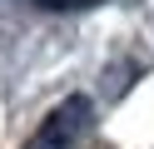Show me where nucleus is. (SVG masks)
<instances>
[{
    "mask_svg": "<svg viewBox=\"0 0 154 149\" xmlns=\"http://www.w3.org/2000/svg\"><path fill=\"white\" fill-rule=\"evenodd\" d=\"M90 129H94V104L85 95H70L40 119V129L30 134L25 149H80L90 139Z\"/></svg>",
    "mask_w": 154,
    "mask_h": 149,
    "instance_id": "f257e3e1",
    "label": "nucleus"
},
{
    "mask_svg": "<svg viewBox=\"0 0 154 149\" xmlns=\"http://www.w3.org/2000/svg\"><path fill=\"white\" fill-rule=\"evenodd\" d=\"M35 5H50V10H75V5H94V0H35Z\"/></svg>",
    "mask_w": 154,
    "mask_h": 149,
    "instance_id": "f03ea898",
    "label": "nucleus"
}]
</instances>
